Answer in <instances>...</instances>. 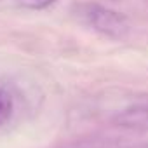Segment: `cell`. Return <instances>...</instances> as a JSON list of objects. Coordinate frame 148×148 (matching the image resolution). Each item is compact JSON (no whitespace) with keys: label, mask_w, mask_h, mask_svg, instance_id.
Segmentation results:
<instances>
[{"label":"cell","mask_w":148,"mask_h":148,"mask_svg":"<svg viewBox=\"0 0 148 148\" xmlns=\"http://www.w3.org/2000/svg\"><path fill=\"white\" fill-rule=\"evenodd\" d=\"M84 16L96 32H99L101 35L108 37V38H113V40L125 38L131 30L125 16H122L112 9H106L103 5H98V4L86 5Z\"/></svg>","instance_id":"1"},{"label":"cell","mask_w":148,"mask_h":148,"mask_svg":"<svg viewBox=\"0 0 148 148\" xmlns=\"http://www.w3.org/2000/svg\"><path fill=\"white\" fill-rule=\"evenodd\" d=\"M113 124L120 127H141L148 124V103H136L119 112L113 119Z\"/></svg>","instance_id":"2"},{"label":"cell","mask_w":148,"mask_h":148,"mask_svg":"<svg viewBox=\"0 0 148 148\" xmlns=\"http://www.w3.org/2000/svg\"><path fill=\"white\" fill-rule=\"evenodd\" d=\"M11 115H12V99H11L9 92L0 89V125L9 122Z\"/></svg>","instance_id":"3"},{"label":"cell","mask_w":148,"mask_h":148,"mask_svg":"<svg viewBox=\"0 0 148 148\" xmlns=\"http://www.w3.org/2000/svg\"><path fill=\"white\" fill-rule=\"evenodd\" d=\"M19 4L23 7H26V9L38 11V9H45L51 4H54V0H19Z\"/></svg>","instance_id":"4"},{"label":"cell","mask_w":148,"mask_h":148,"mask_svg":"<svg viewBox=\"0 0 148 148\" xmlns=\"http://www.w3.org/2000/svg\"><path fill=\"white\" fill-rule=\"evenodd\" d=\"M125 148H148V141H146V143H138V145H131V146H125Z\"/></svg>","instance_id":"5"},{"label":"cell","mask_w":148,"mask_h":148,"mask_svg":"<svg viewBox=\"0 0 148 148\" xmlns=\"http://www.w3.org/2000/svg\"><path fill=\"white\" fill-rule=\"evenodd\" d=\"M108 2H119V0H108Z\"/></svg>","instance_id":"6"}]
</instances>
